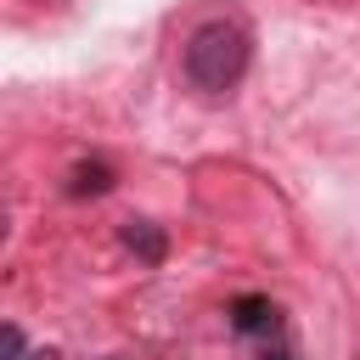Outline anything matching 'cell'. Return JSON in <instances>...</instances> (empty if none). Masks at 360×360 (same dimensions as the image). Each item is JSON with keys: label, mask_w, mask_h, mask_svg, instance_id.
<instances>
[{"label": "cell", "mask_w": 360, "mask_h": 360, "mask_svg": "<svg viewBox=\"0 0 360 360\" xmlns=\"http://www.w3.org/2000/svg\"><path fill=\"white\" fill-rule=\"evenodd\" d=\"M124 248H129L135 259H146V264H163V253H169V242H163V231H158L152 219H129V225H124Z\"/></svg>", "instance_id": "2"}, {"label": "cell", "mask_w": 360, "mask_h": 360, "mask_svg": "<svg viewBox=\"0 0 360 360\" xmlns=\"http://www.w3.org/2000/svg\"><path fill=\"white\" fill-rule=\"evenodd\" d=\"M259 360H292V354H287V349H264Z\"/></svg>", "instance_id": "6"}, {"label": "cell", "mask_w": 360, "mask_h": 360, "mask_svg": "<svg viewBox=\"0 0 360 360\" xmlns=\"http://www.w3.org/2000/svg\"><path fill=\"white\" fill-rule=\"evenodd\" d=\"M107 186H112V169H107V163H79V169H73V180H68V191H73V197H101Z\"/></svg>", "instance_id": "4"}, {"label": "cell", "mask_w": 360, "mask_h": 360, "mask_svg": "<svg viewBox=\"0 0 360 360\" xmlns=\"http://www.w3.org/2000/svg\"><path fill=\"white\" fill-rule=\"evenodd\" d=\"M22 360H56V354H51V349H34V354H22Z\"/></svg>", "instance_id": "7"}, {"label": "cell", "mask_w": 360, "mask_h": 360, "mask_svg": "<svg viewBox=\"0 0 360 360\" xmlns=\"http://www.w3.org/2000/svg\"><path fill=\"white\" fill-rule=\"evenodd\" d=\"M0 360H22V332H17V326L0 332Z\"/></svg>", "instance_id": "5"}, {"label": "cell", "mask_w": 360, "mask_h": 360, "mask_svg": "<svg viewBox=\"0 0 360 360\" xmlns=\"http://www.w3.org/2000/svg\"><path fill=\"white\" fill-rule=\"evenodd\" d=\"M248 62H253V34L236 17H214V22L191 28V39H186V79L202 96L236 90L242 73H248Z\"/></svg>", "instance_id": "1"}, {"label": "cell", "mask_w": 360, "mask_h": 360, "mask_svg": "<svg viewBox=\"0 0 360 360\" xmlns=\"http://www.w3.org/2000/svg\"><path fill=\"white\" fill-rule=\"evenodd\" d=\"M231 321H236V332H270V326H276V304L248 292V298L231 304Z\"/></svg>", "instance_id": "3"}]
</instances>
